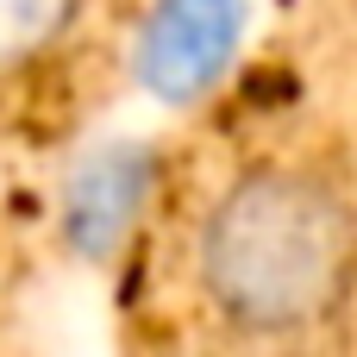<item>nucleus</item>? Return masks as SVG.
Masks as SVG:
<instances>
[{"instance_id":"f257e3e1","label":"nucleus","mask_w":357,"mask_h":357,"mask_svg":"<svg viewBox=\"0 0 357 357\" xmlns=\"http://www.w3.org/2000/svg\"><path fill=\"white\" fill-rule=\"evenodd\" d=\"M195 276L207 307L245 339L326 326L357 282V207L345 182L307 163L232 176L201 220Z\"/></svg>"},{"instance_id":"f03ea898","label":"nucleus","mask_w":357,"mask_h":357,"mask_svg":"<svg viewBox=\"0 0 357 357\" xmlns=\"http://www.w3.org/2000/svg\"><path fill=\"white\" fill-rule=\"evenodd\" d=\"M245 0H157L138 25L132 69L157 100H201L238 56Z\"/></svg>"},{"instance_id":"7ed1b4c3","label":"nucleus","mask_w":357,"mask_h":357,"mask_svg":"<svg viewBox=\"0 0 357 357\" xmlns=\"http://www.w3.org/2000/svg\"><path fill=\"white\" fill-rule=\"evenodd\" d=\"M144 201H151V157L138 144H100L63 182V238L100 264L126 245Z\"/></svg>"},{"instance_id":"20e7f679","label":"nucleus","mask_w":357,"mask_h":357,"mask_svg":"<svg viewBox=\"0 0 357 357\" xmlns=\"http://www.w3.org/2000/svg\"><path fill=\"white\" fill-rule=\"evenodd\" d=\"M69 19L75 0H0V69H19L38 50H50Z\"/></svg>"}]
</instances>
